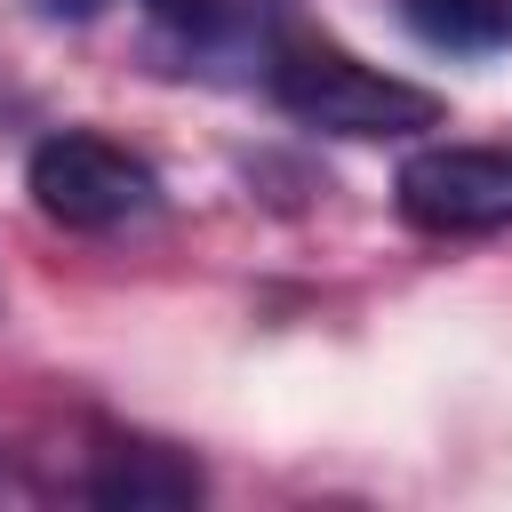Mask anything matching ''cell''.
Wrapping results in <instances>:
<instances>
[{"label":"cell","instance_id":"1","mask_svg":"<svg viewBox=\"0 0 512 512\" xmlns=\"http://www.w3.org/2000/svg\"><path fill=\"white\" fill-rule=\"evenodd\" d=\"M272 96L288 120H304L320 136H416V128H440V112H448L432 88L392 80L344 48H280Z\"/></svg>","mask_w":512,"mask_h":512},{"label":"cell","instance_id":"2","mask_svg":"<svg viewBox=\"0 0 512 512\" xmlns=\"http://www.w3.org/2000/svg\"><path fill=\"white\" fill-rule=\"evenodd\" d=\"M24 184H32L40 216H56V224H72V232H120V224H136V216L160 208V176H152L128 144L88 136V128L48 136V144L32 152V168H24Z\"/></svg>","mask_w":512,"mask_h":512},{"label":"cell","instance_id":"3","mask_svg":"<svg viewBox=\"0 0 512 512\" xmlns=\"http://www.w3.org/2000/svg\"><path fill=\"white\" fill-rule=\"evenodd\" d=\"M392 200L416 232H504L512 224V144H424L400 160Z\"/></svg>","mask_w":512,"mask_h":512},{"label":"cell","instance_id":"4","mask_svg":"<svg viewBox=\"0 0 512 512\" xmlns=\"http://www.w3.org/2000/svg\"><path fill=\"white\" fill-rule=\"evenodd\" d=\"M200 464H184L176 448H152V440H112L88 472V496L112 504V512H176V504H200Z\"/></svg>","mask_w":512,"mask_h":512},{"label":"cell","instance_id":"5","mask_svg":"<svg viewBox=\"0 0 512 512\" xmlns=\"http://www.w3.org/2000/svg\"><path fill=\"white\" fill-rule=\"evenodd\" d=\"M400 16L432 48H504L512 40V0H400Z\"/></svg>","mask_w":512,"mask_h":512},{"label":"cell","instance_id":"6","mask_svg":"<svg viewBox=\"0 0 512 512\" xmlns=\"http://www.w3.org/2000/svg\"><path fill=\"white\" fill-rule=\"evenodd\" d=\"M168 32H184V40H200V48H216V40H240V32H256L264 24V0H144Z\"/></svg>","mask_w":512,"mask_h":512}]
</instances>
